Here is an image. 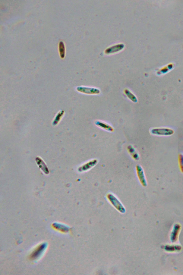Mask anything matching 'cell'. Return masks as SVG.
Masks as SVG:
<instances>
[{"instance_id": "1", "label": "cell", "mask_w": 183, "mask_h": 275, "mask_svg": "<svg viewBox=\"0 0 183 275\" xmlns=\"http://www.w3.org/2000/svg\"><path fill=\"white\" fill-rule=\"evenodd\" d=\"M152 134L159 136H170L174 133V131L169 128H156L152 129Z\"/></svg>"}, {"instance_id": "2", "label": "cell", "mask_w": 183, "mask_h": 275, "mask_svg": "<svg viewBox=\"0 0 183 275\" xmlns=\"http://www.w3.org/2000/svg\"><path fill=\"white\" fill-rule=\"evenodd\" d=\"M136 170L138 179L141 184L143 186L146 187L147 181L142 168L139 165H138L136 167Z\"/></svg>"}, {"instance_id": "3", "label": "cell", "mask_w": 183, "mask_h": 275, "mask_svg": "<svg viewBox=\"0 0 183 275\" xmlns=\"http://www.w3.org/2000/svg\"><path fill=\"white\" fill-rule=\"evenodd\" d=\"M98 160L97 159H94V160H90L87 162L83 164L79 169V171L80 172L86 171L90 169H92L95 166H96L98 163Z\"/></svg>"}, {"instance_id": "4", "label": "cell", "mask_w": 183, "mask_h": 275, "mask_svg": "<svg viewBox=\"0 0 183 275\" xmlns=\"http://www.w3.org/2000/svg\"><path fill=\"white\" fill-rule=\"evenodd\" d=\"M77 89L80 92L87 93V94H98L100 92L99 89L96 88L78 87Z\"/></svg>"}, {"instance_id": "5", "label": "cell", "mask_w": 183, "mask_h": 275, "mask_svg": "<svg viewBox=\"0 0 183 275\" xmlns=\"http://www.w3.org/2000/svg\"><path fill=\"white\" fill-rule=\"evenodd\" d=\"M46 245L45 244H41V246H38L36 249L34 251L32 252V255H31V258L35 259L37 258V257L41 255L43 251L45 249Z\"/></svg>"}, {"instance_id": "6", "label": "cell", "mask_w": 183, "mask_h": 275, "mask_svg": "<svg viewBox=\"0 0 183 275\" xmlns=\"http://www.w3.org/2000/svg\"><path fill=\"white\" fill-rule=\"evenodd\" d=\"M96 124L97 125V126H99V127L105 129V130L110 131V132H112L113 131V129L111 127V126L108 125V124H105L104 123H102L98 121L97 123H96Z\"/></svg>"}, {"instance_id": "7", "label": "cell", "mask_w": 183, "mask_h": 275, "mask_svg": "<svg viewBox=\"0 0 183 275\" xmlns=\"http://www.w3.org/2000/svg\"><path fill=\"white\" fill-rule=\"evenodd\" d=\"M125 93L129 99L134 102H137V99L134 95L128 90L126 89L125 90Z\"/></svg>"}, {"instance_id": "8", "label": "cell", "mask_w": 183, "mask_h": 275, "mask_svg": "<svg viewBox=\"0 0 183 275\" xmlns=\"http://www.w3.org/2000/svg\"><path fill=\"white\" fill-rule=\"evenodd\" d=\"M178 162L181 172L183 174V154H180L178 156Z\"/></svg>"}, {"instance_id": "9", "label": "cell", "mask_w": 183, "mask_h": 275, "mask_svg": "<svg viewBox=\"0 0 183 275\" xmlns=\"http://www.w3.org/2000/svg\"><path fill=\"white\" fill-rule=\"evenodd\" d=\"M59 48L61 57L63 58L65 56V49L63 43L62 42H61L59 43Z\"/></svg>"}, {"instance_id": "10", "label": "cell", "mask_w": 183, "mask_h": 275, "mask_svg": "<svg viewBox=\"0 0 183 275\" xmlns=\"http://www.w3.org/2000/svg\"><path fill=\"white\" fill-rule=\"evenodd\" d=\"M128 150H129V152L130 153V154H131V153H133L135 152V150L132 147H129L128 148Z\"/></svg>"}, {"instance_id": "11", "label": "cell", "mask_w": 183, "mask_h": 275, "mask_svg": "<svg viewBox=\"0 0 183 275\" xmlns=\"http://www.w3.org/2000/svg\"><path fill=\"white\" fill-rule=\"evenodd\" d=\"M132 157L136 160H138L139 157L138 154H136V153H135L133 155H132Z\"/></svg>"}]
</instances>
